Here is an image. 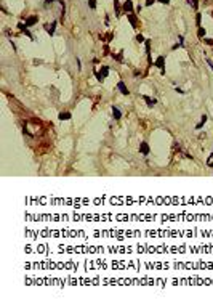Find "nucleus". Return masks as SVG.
Instances as JSON below:
<instances>
[{
    "label": "nucleus",
    "instance_id": "9",
    "mask_svg": "<svg viewBox=\"0 0 213 305\" xmlns=\"http://www.w3.org/2000/svg\"><path fill=\"white\" fill-rule=\"evenodd\" d=\"M55 29H56V21L52 23V24H45V31H47L50 35H53V34H55Z\"/></svg>",
    "mask_w": 213,
    "mask_h": 305
},
{
    "label": "nucleus",
    "instance_id": "11",
    "mask_svg": "<svg viewBox=\"0 0 213 305\" xmlns=\"http://www.w3.org/2000/svg\"><path fill=\"white\" fill-rule=\"evenodd\" d=\"M112 116H114V119H120V117H122V112H120V109L119 108H112Z\"/></svg>",
    "mask_w": 213,
    "mask_h": 305
},
{
    "label": "nucleus",
    "instance_id": "25",
    "mask_svg": "<svg viewBox=\"0 0 213 305\" xmlns=\"http://www.w3.org/2000/svg\"><path fill=\"white\" fill-rule=\"evenodd\" d=\"M104 55H109V47H108V45L104 47Z\"/></svg>",
    "mask_w": 213,
    "mask_h": 305
},
{
    "label": "nucleus",
    "instance_id": "21",
    "mask_svg": "<svg viewBox=\"0 0 213 305\" xmlns=\"http://www.w3.org/2000/svg\"><path fill=\"white\" fill-rule=\"evenodd\" d=\"M88 5H90V8H93V10H95V8H96V2H95V0H88Z\"/></svg>",
    "mask_w": 213,
    "mask_h": 305
},
{
    "label": "nucleus",
    "instance_id": "6",
    "mask_svg": "<svg viewBox=\"0 0 213 305\" xmlns=\"http://www.w3.org/2000/svg\"><path fill=\"white\" fill-rule=\"evenodd\" d=\"M37 21H39V16L34 15V16H29V18H27V20L24 21V24H26V27H31V26H34Z\"/></svg>",
    "mask_w": 213,
    "mask_h": 305
},
{
    "label": "nucleus",
    "instance_id": "8",
    "mask_svg": "<svg viewBox=\"0 0 213 305\" xmlns=\"http://www.w3.org/2000/svg\"><path fill=\"white\" fill-rule=\"evenodd\" d=\"M127 18H128V21L132 23V26H133V27H138V18H136L135 13H128Z\"/></svg>",
    "mask_w": 213,
    "mask_h": 305
},
{
    "label": "nucleus",
    "instance_id": "1",
    "mask_svg": "<svg viewBox=\"0 0 213 305\" xmlns=\"http://www.w3.org/2000/svg\"><path fill=\"white\" fill-rule=\"evenodd\" d=\"M7 96H8V100H10V108H11V111L15 112V114H18V116H22V114H24V112H26L24 106H22L18 100H15V96H13V95H7Z\"/></svg>",
    "mask_w": 213,
    "mask_h": 305
},
{
    "label": "nucleus",
    "instance_id": "7",
    "mask_svg": "<svg viewBox=\"0 0 213 305\" xmlns=\"http://www.w3.org/2000/svg\"><path fill=\"white\" fill-rule=\"evenodd\" d=\"M117 88L120 90V93H122V95H130V90H128V88H127V85H125V84H123L122 81H120V82L117 84Z\"/></svg>",
    "mask_w": 213,
    "mask_h": 305
},
{
    "label": "nucleus",
    "instance_id": "15",
    "mask_svg": "<svg viewBox=\"0 0 213 305\" xmlns=\"http://www.w3.org/2000/svg\"><path fill=\"white\" fill-rule=\"evenodd\" d=\"M197 35L200 37V39H203V37H205V29H203L202 26H200V27H199V29H197Z\"/></svg>",
    "mask_w": 213,
    "mask_h": 305
},
{
    "label": "nucleus",
    "instance_id": "4",
    "mask_svg": "<svg viewBox=\"0 0 213 305\" xmlns=\"http://www.w3.org/2000/svg\"><path fill=\"white\" fill-rule=\"evenodd\" d=\"M155 66L162 69V74H165V58H164V56H159V58H157Z\"/></svg>",
    "mask_w": 213,
    "mask_h": 305
},
{
    "label": "nucleus",
    "instance_id": "3",
    "mask_svg": "<svg viewBox=\"0 0 213 305\" xmlns=\"http://www.w3.org/2000/svg\"><path fill=\"white\" fill-rule=\"evenodd\" d=\"M108 74H109V68L108 66H103L101 68V71H96L95 69V76H96V79H98L99 82H103L106 77H108Z\"/></svg>",
    "mask_w": 213,
    "mask_h": 305
},
{
    "label": "nucleus",
    "instance_id": "28",
    "mask_svg": "<svg viewBox=\"0 0 213 305\" xmlns=\"http://www.w3.org/2000/svg\"><path fill=\"white\" fill-rule=\"evenodd\" d=\"M45 2H47V3H53L55 0H45Z\"/></svg>",
    "mask_w": 213,
    "mask_h": 305
},
{
    "label": "nucleus",
    "instance_id": "23",
    "mask_svg": "<svg viewBox=\"0 0 213 305\" xmlns=\"http://www.w3.org/2000/svg\"><path fill=\"white\" fill-rule=\"evenodd\" d=\"M154 2H155V0H146V7H151Z\"/></svg>",
    "mask_w": 213,
    "mask_h": 305
},
{
    "label": "nucleus",
    "instance_id": "22",
    "mask_svg": "<svg viewBox=\"0 0 213 305\" xmlns=\"http://www.w3.org/2000/svg\"><path fill=\"white\" fill-rule=\"evenodd\" d=\"M112 37H114V34H112V32H109V34L106 35V39H104V40H108V42H109V40H112Z\"/></svg>",
    "mask_w": 213,
    "mask_h": 305
},
{
    "label": "nucleus",
    "instance_id": "12",
    "mask_svg": "<svg viewBox=\"0 0 213 305\" xmlns=\"http://www.w3.org/2000/svg\"><path fill=\"white\" fill-rule=\"evenodd\" d=\"M114 7H115V16H120L122 15V8L119 5V0H114Z\"/></svg>",
    "mask_w": 213,
    "mask_h": 305
},
{
    "label": "nucleus",
    "instance_id": "18",
    "mask_svg": "<svg viewBox=\"0 0 213 305\" xmlns=\"http://www.w3.org/2000/svg\"><path fill=\"white\" fill-rule=\"evenodd\" d=\"M200 20H202V16H200V13H197V15H196V24H197V26H199V27H200Z\"/></svg>",
    "mask_w": 213,
    "mask_h": 305
},
{
    "label": "nucleus",
    "instance_id": "20",
    "mask_svg": "<svg viewBox=\"0 0 213 305\" xmlns=\"http://www.w3.org/2000/svg\"><path fill=\"white\" fill-rule=\"evenodd\" d=\"M135 39H136V42H140V44H141V42H144V37H143L141 34H138V35L135 37Z\"/></svg>",
    "mask_w": 213,
    "mask_h": 305
},
{
    "label": "nucleus",
    "instance_id": "29",
    "mask_svg": "<svg viewBox=\"0 0 213 305\" xmlns=\"http://www.w3.org/2000/svg\"><path fill=\"white\" fill-rule=\"evenodd\" d=\"M212 16H213V10H212Z\"/></svg>",
    "mask_w": 213,
    "mask_h": 305
},
{
    "label": "nucleus",
    "instance_id": "24",
    "mask_svg": "<svg viewBox=\"0 0 213 305\" xmlns=\"http://www.w3.org/2000/svg\"><path fill=\"white\" fill-rule=\"evenodd\" d=\"M159 2H160V3H164V5H168L170 0H159Z\"/></svg>",
    "mask_w": 213,
    "mask_h": 305
},
{
    "label": "nucleus",
    "instance_id": "10",
    "mask_svg": "<svg viewBox=\"0 0 213 305\" xmlns=\"http://www.w3.org/2000/svg\"><path fill=\"white\" fill-rule=\"evenodd\" d=\"M140 153L144 154V156H146V154H149V145H147L146 142H143V143L140 145Z\"/></svg>",
    "mask_w": 213,
    "mask_h": 305
},
{
    "label": "nucleus",
    "instance_id": "14",
    "mask_svg": "<svg viewBox=\"0 0 213 305\" xmlns=\"http://www.w3.org/2000/svg\"><path fill=\"white\" fill-rule=\"evenodd\" d=\"M58 117H59L61 120H69V119H71V112H61Z\"/></svg>",
    "mask_w": 213,
    "mask_h": 305
},
{
    "label": "nucleus",
    "instance_id": "17",
    "mask_svg": "<svg viewBox=\"0 0 213 305\" xmlns=\"http://www.w3.org/2000/svg\"><path fill=\"white\" fill-rule=\"evenodd\" d=\"M188 2H189V5H192V8H194V10H197V5H199V2H197V0H188Z\"/></svg>",
    "mask_w": 213,
    "mask_h": 305
},
{
    "label": "nucleus",
    "instance_id": "2",
    "mask_svg": "<svg viewBox=\"0 0 213 305\" xmlns=\"http://www.w3.org/2000/svg\"><path fill=\"white\" fill-rule=\"evenodd\" d=\"M50 149H52V140L43 138V140L39 143V146L35 148V153H37V154H43V153L50 151Z\"/></svg>",
    "mask_w": 213,
    "mask_h": 305
},
{
    "label": "nucleus",
    "instance_id": "16",
    "mask_svg": "<svg viewBox=\"0 0 213 305\" xmlns=\"http://www.w3.org/2000/svg\"><path fill=\"white\" fill-rule=\"evenodd\" d=\"M207 166L208 167H213V153L208 156V159H207Z\"/></svg>",
    "mask_w": 213,
    "mask_h": 305
},
{
    "label": "nucleus",
    "instance_id": "19",
    "mask_svg": "<svg viewBox=\"0 0 213 305\" xmlns=\"http://www.w3.org/2000/svg\"><path fill=\"white\" fill-rule=\"evenodd\" d=\"M202 42H203V44H207V45H213V39H205V37H203Z\"/></svg>",
    "mask_w": 213,
    "mask_h": 305
},
{
    "label": "nucleus",
    "instance_id": "27",
    "mask_svg": "<svg viewBox=\"0 0 213 305\" xmlns=\"http://www.w3.org/2000/svg\"><path fill=\"white\" fill-rule=\"evenodd\" d=\"M207 63H208V64H210V68L213 69V63H212V61H210V59H207Z\"/></svg>",
    "mask_w": 213,
    "mask_h": 305
},
{
    "label": "nucleus",
    "instance_id": "26",
    "mask_svg": "<svg viewBox=\"0 0 213 305\" xmlns=\"http://www.w3.org/2000/svg\"><path fill=\"white\" fill-rule=\"evenodd\" d=\"M200 120H202V122H207V114H203V116H202V119H200Z\"/></svg>",
    "mask_w": 213,
    "mask_h": 305
},
{
    "label": "nucleus",
    "instance_id": "13",
    "mask_svg": "<svg viewBox=\"0 0 213 305\" xmlns=\"http://www.w3.org/2000/svg\"><path fill=\"white\" fill-rule=\"evenodd\" d=\"M143 100L146 101L147 106H154L155 105V100H154V98H151V96H143Z\"/></svg>",
    "mask_w": 213,
    "mask_h": 305
},
{
    "label": "nucleus",
    "instance_id": "5",
    "mask_svg": "<svg viewBox=\"0 0 213 305\" xmlns=\"http://www.w3.org/2000/svg\"><path fill=\"white\" fill-rule=\"evenodd\" d=\"M122 10H123V13H127V15H128V13H133V3H132V0H127V2L123 3V8H122Z\"/></svg>",
    "mask_w": 213,
    "mask_h": 305
}]
</instances>
